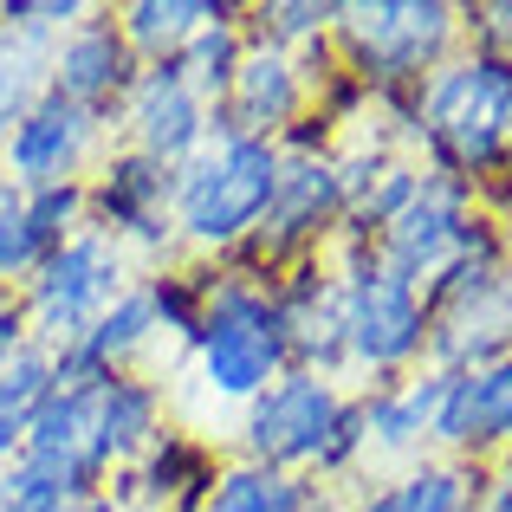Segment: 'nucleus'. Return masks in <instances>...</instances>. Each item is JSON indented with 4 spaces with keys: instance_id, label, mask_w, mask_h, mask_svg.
Returning a JSON list of instances; mask_svg holds the SVG:
<instances>
[{
    "instance_id": "f257e3e1",
    "label": "nucleus",
    "mask_w": 512,
    "mask_h": 512,
    "mask_svg": "<svg viewBox=\"0 0 512 512\" xmlns=\"http://www.w3.org/2000/svg\"><path fill=\"white\" fill-rule=\"evenodd\" d=\"M512 143V65L487 52H454L441 72L422 78V117H415V163L448 182L487 188L506 169Z\"/></svg>"
},
{
    "instance_id": "f03ea898",
    "label": "nucleus",
    "mask_w": 512,
    "mask_h": 512,
    "mask_svg": "<svg viewBox=\"0 0 512 512\" xmlns=\"http://www.w3.org/2000/svg\"><path fill=\"white\" fill-rule=\"evenodd\" d=\"M279 143L240 137V130H208L195 156L175 169V240L188 260H227L247 247L253 227L266 221L279 188Z\"/></svg>"
},
{
    "instance_id": "7ed1b4c3",
    "label": "nucleus",
    "mask_w": 512,
    "mask_h": 512,
    "mask_svg": "<svg viewBox=\"0 0 512 512\" xmlns=\"http://www.w3.org/2000/svg\"><path fill=\"white\" fill-rule=\"evenodd\" d=\"M428 299V363L435 370H474L512 350V234L487 208L461 240V260L422 286Z\"/></svg>"
},
{
    "instance_id": "20e7f679",
    "label": "nucleus",
    "mask_w": 512,
    "mask_h": 512,
    "mask_svg": "<svg viewBox=\"0 0 512 512\" xmlns=\"http://www.w3.org/2000/svg\"><path fill=\"white\" fill-rule=\"evenodd\" d=\"M188 370H195L201 396L214 409H247L266 383L292 370V350H286V325H279V299L273 286L260 279H240L214 266V286H208V312H201V331L188 344Z\"/></svg>"
},
{
    "instance_id": "39448f33",
    "label": "nucleus",
    "mask_w": 512,
    "mask_h": 512,
    "mask_svg": "<svg viewBox=\"0 0 512 512\" xmlns=\"http://www.w3.org/2000/svg\"><path fill=\"white\" fill-rule=\"evenodd\" d=\"M344 292V357H350V389L396 383V376L428 363V299L402 273L376 260L363 240H338L331 247Z\"/></svg>"
},
{
    "instance_id": "423d86ee",
    "label": "nucleus",
    "mask_w": 512,
    "mask_h": 512,
    "mask_svg": "<svg viewBox=\"0 0 512 512\" xmlns=\"http://www.w3.org/2000/svg\"><path fill=\"white\" fill-rule=\"evenodd\" d=\"M331 46L370 91H415L461 52V0H344Z\"/></svg>"
},
{
    "instance_id": "0eeeda50",
    "label": "nucleus",
    "mask_w": 512,
    "mask_h": 512,
    "mask_svg": "<svg viewBox=\"0 0 512 512\" xmlns=\"http://www.w3.org/2000/svg\"><path fill=\"white\" fill-rule=\"evenodd\" d=\"M130 279H137V266H130V253L117 247V240L91 234V227H85V234H72L59 253H46V260L33 266V279L20 286V312H26L33 344L39 350L78 344Z\"/></svg>"
},
{
    "instance_id": "6e6552de",
    "label": "nucleus",
    "mask_w": 512,
    "mask_h": 512,
    "mask_svg": "<svg viewBox=\"0 0 512 512\" xmlns=\"http://www.w3.org/2000/svg\"><path fill=\"white\" fill-rule=\"evenodd\" d=\"M85 227L117 240L137 273L182 260V240H175V169L111 143L98 156V169L85 175Z\"/></svg>"
},
{
    "instance_id": "1a4fd4ad",
    "label": "nucleus",
    "mask_w": 512,
    "mask_h": 512,
    "mask_svg": "<svg viewBox=\"0 0 512 512\" xmlns=\"http://www.w3.org/2000/svg\"><path fill=\"white\" fill-rule=\"evenodd\" d=\"M350 389L344 383H325L312 370H286L279 383H266L247 409L234 415V461H253V467H273V474H305L312 480L318 454L331 441V422H338Z\"/></svg>"
},
{
    "instance_id": "9d476101",
    "label": "nucleus",
    "mask_w": 512,
    "mask_h": 512,
    "mask_svg": "<svg viewBox=\"0 0 512 512\" xmlns=\"http://www.w3.org/2000/svg\"><path fill=\"white\" fill-rule=\"evenodd\" d=\"M104 150H111V124H98L91 111L65 104L59 91H46V98L7 130V143H0V175H13L20 188L85 182Z\"/></svg>"
},
{
    "instance_id": "9b49d317",
    "label": "nucleus",
    "mask_w": 512,
    "mask_h": 512,
    "mask_svg": "<svg viewBox=\"0 0 512 512\" xmlns=\"http://www.w3.org/2000/svg\"><path fill=\"white\" fill-rule=\"evenodd\" d=\"M137 52H130L124 26H117V7L91 0L85 20H72L59 39H52V91L78 111H91L98 124H117L130 85H137Z\"/></svg>"
},
{
    "instance_id": "f8f14e48",
    "label": "nucleus",
    "mask_w": 512,
    "mask_h": 512,
    "mask_svg": "<svg viewBox=\"0 0 512 512\" xmlns=\"http://www.w3.org/2000/svg\"><path fill=\"white\" fill-rule=\"evenodd\" d=\"M480 201L467 182H448V175H428L422 169V188L409 195V208L376 234V260L389 273H402L409 286H428L435 273H448L461 260V240L474 227Z\"/></svg>"
},
{
    "instance_id": "ddd939ff",
    "label": "nucleus",
    "mask_w": 512,
    "mask_h": 512,
    "mask_svg": "<svg viewBox=\"0 0 512 512\" xmlns=\"http://www.w3.org/2000/svg\"><path fill=\"white\" fill-rule=\"evenodd\" d=\"M221 461H227V448L214 435L169 422L124 474H111L104 493L124 512H201L214 480H221Z\"/></svg>"
},
{
    "instance_id": "4468645a",
    "label": "nucleus",
    "mask_w": 512,
    "mask_h": 512,
    "mask_svg": "<svg viewBox=\"0 0 512 512\" xmlns=\"http://www.w3.org/2000/svg\"><path fill=\"white\" fill-rule=\"evenodd\" d=\"M208 130H214V111L195 98V85L175 65H143L117 124H111V143H124V150L150 156L163 169H182L208 143Z\"/></svg>"
},
{
    "instance_id": "2eb2a0df",
    "label": "nucleus",
    "mask_w": 512,
    "mask_h": 512,
    "mask_svg": "<svg viewBox=\"0 0 512 512\" xmlns=\"http://www.w3.org/2000/svg\"><path fill=\"white\" fill-rule=\"evenodd\" d=\"M506 448H512V350L448 376L435 435H428V454H448L467 467H493Z\"/></svg>"
},
{
    "instance_id": "dca6fc26",
    "label": "nucleus",
    "mask_w": 512,
    "mask_h": 512,
    "mask_svg": "<svg viewBox=\"0 0 512 512\" xmlns=\"http://www.w3.org/2000/svg\"><path fill=\"white\" fill-rule=\"evenodd\" d=\"M279 299V325H286V350L292 370H312L325 383L350 389V357H344V292H338V266L331 253L318 260H299L273 279Z\"/></svg>"
},
{
    "instance_id": "f3484780",
    "label": "nucleus",
    "mask_w": 512,
    "mask_h": 512,
    "mask_svg": "<svg viewBox=\"0 0 512 512\" xmlns=\"http://www.w3.org/2000/svg\"><path fill=\"white\" fill-rule=\"evenodd\" d=\"M338 182H344V234L338 240L376 247V234H383V227L409 208V195L422 188V163H415L409 150H396L389 137H376V130H357L338 150Z\"/></svg>"
},
{
    "instance_id": "a211bd4d",
    "label": "nucleus",
    "mask_w": 512,
    "mask_h": 512,
    "mask_svg": "<svg viewBox=\"0 0 512 512\" xmlns=\"http://www.w3.org/2000/svg\"><path fill=\"white\" fill-rule=\"evenodd\" d=\"M305 111H312V91H305L299 59H292V52H273V46H247L227 98L214 104V130H240V137L279 143Z\"/></svg>"
},
{
    "instance_id": "6ab92c4d",
    "label": "nucleus",
    "mask_w": 512,
    "mask_h": 512,
    "mask_svg": "<svg viewBox=\"0 0 512 512\" xmlns=\"http://www.w3.org/2000/svg\"><path fill=\"white\" fill-rule=\"evenodd\" d=\"M441 389H448V370L422 363V370L396 376V383H370L363 396V428H370V467H409L428 454V435H435V409Z\"/></svg>"
},
{
    "instance_id": "aec40b11",
    "label": "nucleus",
    "mask_w": 512,
    "mask_h": 512,
    "mask_svg": "<svg viewBox=\"0 0 512 512\" xmlns=\"http://www.w3.org/2000/svg\"><path fill=\"white\" fill-rule=\"evenodd\" d=\"M26 454L39 467H52L78 500L111 487V461L98 454V428H91V383H52V396L33 415Z\"/></svg>"
},
{
    "instance_id": "412c9836",
    "label": "nucleus",
    "mask_w": 512,
    "mask_h": 512,
    "mask_svg": "<svg viewBox=\"0 0 512 512\" xmlns=\"http://www.w3.org/2000/svg\"><path fill=\"white\" fill-rule=\"evenodd\" d=\"M91 428L111 474H124L143 448L169 428V383L156 370H111L91 383Z\"/></svg>"
},
{
    "instance_id": "4be33fe9",
    "label": "nucleus",
    "mask_w": 512,
    "mask_h": 512,
    "mask_svg": "<svg viewBox=\"0 0 512 512\" xmlns=\"http://www.w3.org/2000/svg\"><path fill=\"white\" fill-rule=\"evenodd\" d=\"M487 474L493 467L422 454V461L396 467V474H370L357 493H344V512H474Z\"/></svg>"
},
{
    "instance_id": "5701e85b",
    "label": "nucleus",
    "mask_w": 512,
    "mask_h": 512,
    "mask_svg": "<svg viewBox=\"0 0 512 512\" xmlns=\"http://www.w3.org/2000/svg\"><path fill=\"white\" fill-rule=\"evenodd\" d=\"M331 500H344V493H325L305 474H273V467H253L227 454L201 512H325Z\"/></svg>"
},
{
    "instance_id": "b1692460",
    "label": "nucleus",
    "mask_w": 512,
    "mask_h": 512,
    "mask_svg": "<svg viewBox=\"0 0 512 512\" xmlns=\"http://www.w3.org/2000/svg\"><path fill=\"white\" fill-rule=\"evenodd\" d=\"M143 299H150L156 312V331H163V344L175 357H188V344H195L201 331V312H208V286H214V266L208 260H169V266H150V273H137Z\"/></svg>"
},
{
    "instance_id": "393cba45",
    "label": "nucleus",
    "mask_w": 512,
    "mask_h": 512,
    "mask_svg": "<svg viewBox=\"0 0 512 512\" xmlns=\"http://www.w3.org/2000/svg\"><path fill=\"white\" fill-rule=\"evenodd\" d=\"M208 20L214 0H117V26H124L137 65H175Z\"/></svg>"
},
{
    "instance_id": "a878e982",
    "label": "nucleus",
    "mask_w": 512,
    "mask_h": 512,
    "mask_svg": "<svg viewBox=\"0 0 512 512\" xmlns=\"http://www.w3.org/2000/svg\"><path fill=\"white\" fill-rule=\"evenodd\" d=\"M240 7H247V0H214V20L201 26V33L182 46V59H175V72L195 85V98L208 104V111L227 98L240 59H247V26H240Z\"/></svg>"
},
{
    "instance_id": "bb28decb",
    "label": "nucleus",
    "mask_w": 512,
    "mask_h": 512,
    "mask_svg": "<svg viewBox=\"0 0 512 512\" xmlns=\"http://www.w3.org/2000/svg\"><path fill=\"white\" fill-rule=\"evenodd\" d=\"M52 383H59V370H52V350H39V344H26L20 357L0 370V467L26 454L33 415H39V402L52 396Z\"/></svg>"
},
{
    "instance_id": "cd10ccee",
    "label": "nucleus",
    "mask_w": 512,
    "mask_h": 512,
    "mask_svg": "<svg viewBox=\"0 0 512 512\" xmlns=\"http://www.w3.org/2000/svg\"><path fill=\"white\" fill-rule=\"evenodd\" d=\"M46 91H52V39L0 26V143H7V130L33 111Z\"/></svg>"
},
{
    "instance_id": "c85d7f7f",
    "label": "nucleus",
    "mask_w": 512,
    "mask_h": 512,
    "mask_svg": "<svg viewBox=\"0 0 512 512\" xmlns=\"http://www.w3.org/2000/svg\"><path fill=\"white\" fill-rule=\"evenodd\" d=\"M344 0H247L240 26H247V46H273V52H305L318 39H331Z\"/></svg>"
},
{
    "instance_id": "c756f323",
    "label": "nucleus",
    "mask_w": 512,
    "mask_h": 512,
    "mask_svg": "<svg viewBox=\"0 0 512 512\" xmlns=\"http://www.w3.org/2000/svg\"><path fill=\"white\" fill-rule=\"evenodd\" d=\"M72 234H85V182L26 188V247H33V260L59 253Z\"/></svg>"
},
{
    "instance_id": "7c9ffc66",
    "label": "nucleus",
    "mask_w": 512,
    "mask_h": 512,
    "mask_svg": "<svg viewBox=\"0 0 512 512\" xmlns=\"http://www.w3.org/2000/svg\"><path fill=\"white\" fill-rule=\"evenodd\" d=\"M72 500H78V493L65 487L52 467H39L33 454H20V461L0 467V512H59Z\"/></svg>"
},
{
    "instance_id": "2f4dec72",
    "label": "nucleus",
    "mask_w": 512,
    "mask_h": 512,
    "mask_svg": "<svg viewBox=\"0 0 512 512\" xmlns=\"http://www.w3.org/2000/svg\"><path fill=\"white\" fill-rule=\"evenodd\" d=\"M33 247H26V188L13 175H0V286L20 292L33 279Z\"/></svg>"
},
{
    "instance_id": "473e14b6",
    "label": "nucleus",
    "mask_w": 512,
    "mask_h": 512,
    "mask_svg": "<svg viewBox=\"0 0 512 512\" xmlns=\"http://www.w3.org/2000/svg\"><path fill=\"white\" fill-rule=\"evenodd\" d=\"M461 46L512 65V0H461Z\"/></svg>"
},
{
    "instance_id": "72a5a7b5",
    "label": "nucleus",
    "mask_w": 512,
    "mask_h": 512,
    "mask_svg": "<svg viewBox=\"0 0 512 512\" xmlns=\"http://www.w3.org/2000/svg\"><path fill=\"white\" fill-rule=\"evenodd\" d=\"M85 7H91V0H0V26L59 39L72 20H85Z\"/></svg>"
},
{
    "instance_id": "f704fd0d",
    "label": "nucleus",
    "mask_w": 512,
    "mask_h": 512,
    "mask_svg": "<svg viewBox=\"0 0 512 512\" xmlns=\"http://www.w3.org/2000/svg\"><path fill=\"white\" fill-rule=\"evenodd\" d=\"M344 150V130H331L318 111H305L299 124L279 137V156H338Z\"/></svg>"
},
{
    "instance_id": "c9c22d12",
    "label": "nucleus",
    "mask_w": 512,
    "mask_h": 512,
    "mask_svg": "<svg viewBox=\"0 0 512 512\" xmlns=\"http://www.w3.org/2000/svg\"><path fill=\"white\" fill-rule=\"evenodd\" d=\"M33 344V331H26V312H20V292L0 286V370H7L20 350Z\"/></svg>"
},
{
    "instance_id": "e433bc0d",
    "label": "nucleus",
    "mask_w": 512,
    "mask_h": 512,
    "mask_svg": "<svg viewBox=\"0 0 512 512\" xmlns=\"http://www.w3.org/2000/svg\"><path fill=\"white\" fill-rule=\"evenodd\" d=\"M480 512H512V474H500V467L487 474V487H480Z\"/></svg>"
},
{
    "instance_id": "4c0bfd02",
    "label": "nucleus",
    "mask_w": 512,
    "mask_h": 512,
    "mask_svg": "<svg viewBox=\"0 0 512 512\" xmlns=\"http://www.w3.org/2000/svg\"><path fill=\"white\" fill-rule=\"evenodd\" d=\"M59 512H124L111 500V493H85V500H72V506H59Z\"/></svg>"
},
{
    "instance_id": "58836bf2",
    "label": "nucleus",
    "mask_w": 512,
    "mask_h": 512,
    "mask_svg": "<svg viewBox=\"0 0 512 512\" xmlns=\"http://www.w3.org/2000/svg\"><path fill=\"white\" fill-rule=\"evenodd\" d=\"M506 175H512V143H506Z\"/></svg>"
},
{
    "instance_id": "ea45409f",
    "label": "nucleus",
    "mask_w": 512,
    "mask_h": 512,
    "mask_svg": "<svg viewBox=\"0 0 512 512\" xmlns=\"http://www.w3.org/2000/svg\"><path fill=\"white\" fill-rule=\"evenodd\" d=\"M325 512H344V500H331V506H325Z\"/></svg>"
},
{
    "instance_id": "a19ab883",
    "label": "nucleus",
    "mask_w": 512,
    "mask_h": 512,
    "mask_svg": "<svg viewBox=\"0 0 512 512\" xmlns=\"http://www.w3.org/2000/svg\"><path fill=\"white\" fill-rule=\"evenodd\" d=\"M506 234H512V214H506Z\"/></svg>"
},
{
    "instance_id": "79ce46f5",
    "label": "nucleus",
    "mask_w": 512,
    "mask_h": 512,
    "mask_svg": "<svg viewBox=\"0 0 512 512\" xmlns=\"http://www.w3.org/2000/svg\"><path fill=\"white\" fill-rule=\"evenodd\" d=\"M474 512H480V500H474Z\"/></svg>"
}]
</instances>
